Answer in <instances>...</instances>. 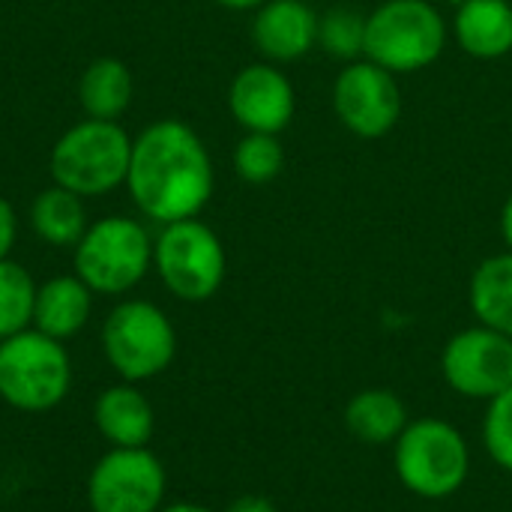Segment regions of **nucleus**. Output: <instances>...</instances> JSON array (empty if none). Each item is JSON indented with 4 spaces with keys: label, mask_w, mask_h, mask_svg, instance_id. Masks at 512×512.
I'll use <instances>...</instances> for the list:
<instances>
[{
    "label": "nucleus",
    "mask_w": 512,
    "mask_h": 512,
    "mask_svg": "<svg viewBox=\"0 0 512 512\" xmlns=\"http://www.w3.org/2000/svg\"><path fill=\"white\" fill-rule=\"evenodd\" d=\"M213 183L210 153L183 120H156L132 141L126 189L147 219L162 225L195 219Z\"/></svg>",
    "instance_id": "1"
},
{
    "label": "nucleus",
    "mask_w": 512,
    "mask_h": 512,
    "mask_svg": "<svg viewBox=\"0 0 512 512\" xmlns=\"http://www.w3.org/2000/svg\"><path fill=\"white\" fill-rule=\"evenodd\" d=\"M393 468L411 495L444 501L468 483L471 450L453 423L441 417H417L393 444Z\"/></svg>",
    "instance_id": "2"
},
{
    "label": "nucleus",
    "mask_w": 512,
    "mask_h": 512,
    "mask_svg": "<svg viewBox=\"0 0 512 512\" xmlns=\"http://www.w3.org/2000/svg\"><path fill=\"white\" fill-rule=\"evenodd\" d=\"M447 48V21L429 0H384L366 15L363 57L393 75L432 66Z\"/></svg>",
    "instance_id": "3"
},
{
    "label": "nucleus",
    "mask_w": 512,
    "mask_h": 512,
    "mask_svg": "<svg viewBox=\"0 0 512 512\" xmlns=\"http://www.w3.org/2000/svg\"><path fill=\"white\" fill-rule=\"evenodd\" d=\"M132 138L117 120H81L69 126L51 150V177L57 186L99 198L126 183Z\"/></svg>",
    "instance_id": "4"
},
{
    "label": "nucleus",
    "mask_w": 512,
    "mask_h": 512,
    "mask_svg": "<svg viewBox=\"0 0 512 512\" xmlns=\"http://www.w3.org/2000/svg\"><path fill=\"white\" fill-rule=\"evenodd\" d=\"M72 390V360L63 342L36 327L0 342V402L24 414L54 411Z\"/></svg>",
    "instance_id": "5"
},
{
    "label": "nucleus",
    "mask_w": 512,
    "mask_h": 512,
    "mask_svg": "<svg viewBox=\"0 0 512 512\" xmlns=\"http://www.w3.org/2000/svg\"><path fill=\"white\" fill-rule=\"evenodd\" d=\"M150 267L153 240L147 228L129 216H105L93 222L75 246V276L93 294H126Z\"/></svg>",
    "instance_id": "6"
},
{
    "label": "nucleus",
    "mask_w": 512,
    "mask_h": 512,
    "mask_svg": "<svg viewBox=\"0 0 512 512\" xmlns=\"http://www.w3.org/2000/svg\"><path fill=\"white\" fill-rule=\"evenodd\" d=\"M102 351L108 366L129 384L162 375L177 357L171 318L150 300L117 303L102 324Z\"/></svg>",
    "instance_id": "7"
},
{
    "label": "nucleus",
    "mask_w": 512,
    "mask_h": 512,
    "mask_svg": "<svg viewBox=\"0 0 512 512\" xmlns=\"http://www.w3.org/2000/svg\"><path fill=\"white\" fill-rule=\"evenodd\" d=\"M153 267L177 300L204 303L222 288L228 258L210 225L201 219H180L162 225L153 240Z\"/></svg>",
    "instance_id": "8"
},
{
    "label": "nucleus",
    "mask_w": 512,
    "mask_h": 512,
    "mask_svg": "<svg viewBox=\"0 0 512 512\" xmlns=\"http://www.w3.org/2000/svg\"><path fill=\"white\" fill-rule=\"evenodd\" d=\"M165 492V465L147 447H111L87 477L93 512H159Z\"/></svg>",
    "instance_id": "9"
},
{
    "label": "nucleus",
    "mask_w": 512,
    "mask_h": 512,
    "mask_svg": "<svg viewBox=\"0 0 512 512\" xmlns=\"http://www.w3.org/2000/svg\"><path fill=\"white\" fill-rule=\"evenodd\" d=\"M441 375L453 393L492 402L512 387V339L483 324L459 330L444 345Z\"/></svg>",
    "instance_id": "10"
},
{
    "label": "nucleus",
    "mask_w": 512,
    "mask_h": 512,
    "mask_svg": "<svg viewBox=\"0 0 512 512\" xmlns=\"http://www.w3.org/2000/svg\"><path fill=\"white\" fill-rule=\"evenodd\" d=\"M333 111L357 138H384L402 114L396 75L366 57L348 63L333 84Z\"/></svg>",
    "instance_id": "11"
},
{
    "label": "nucleus",
    "mask_w": 512,
    "mask_h": 512,
    "mask_svg": "<svg viewBox=\"0 0 512 512\" xmlns=\"http://www.w3.org/2000/svg\"><path fill=\"white\" fill-rule=\"evenodd\" d=\"M228 108L246 132L279 135L294 120L297 93L273 63H249L228 87Z\"/></svg>",
    "instance_id": "12"
},
{
    "label": "nucleus",
    "mask_w": 512,
    "mask_h": 512,
    "mask_svg": "<svg viewBox=\"0 0 512 512\" xmlns=\"http://www.w3.org/2000/svg\"><path fill=\"white\" fill-rule=\"evenodd\" d=\"M252 42L270 63H291L318 45V15L303 0H267L255 9Z\"/></svg>",
    "instance_id": "13"
},
{
    "label": "nucleus",
    "mask_w": 512,
    "mask_h": 512,
    "mask_svg": "<svg viewBox=\"0 0 512 512\" xmlns=\"http://www.w3.org/2000/svg\"><path fill=\"white\" fill-rule=\"evenodd\" d=\"M93 423L111 447H147L156 429V414L147 396L123 381L96 396Z\"/></svg>",
    "instance_id": "14"
},
{
    "label": "nucleus",
    "mask_w": 512,
    "mask_h": 512,
    "mask_svg": "<svg viewBox=\"0 0 512 512\" xmlns=\"http://www.w3.org/2000/svg\"><path fill=\"white\" fill-rule=\"evenodd\" d=\"M93 315V291L78 276H54L36 288L33 327L57 342L78 336Z\"/></svg>",
    "instance_id": "15"
},
{
    "label": "nucleus",
    "mask_w": 512,
    "mask_h": 512,
    "mask_svg": "<svg viewBox=\"0 0 512 512\" xmlns=\"http://www.w3.org/2000/svg\"><path fill=\"white\" fill-rule=\"evenodd\" d=\"M453 36L465 54L477 60H498L512 51L510 0H468L456 9Z\"/></svg>",
    "instance_id": "16"
},
{
    "label": "nucleus",
    "mask_w": 512,
    "mask_h": 512,
    "mask_svg": "<svg viewBox=\"0 0 512 512\" xmlns=\"http://www.w3.org/2000/svg\"><path fill=\"white\" fill-rule=\"evenodd\" d=\"M411 423L408 408L399 393L387 387H369L351 396L345 405V429L369 447H387L396 444V438Z\"/></svg>",
    "instance_id": "17"
},
{
    "label": "nucleus",
    "mask_w": 512,
    "mask_h": 512,
    "mask_svg": "<svg viewBox=\"0 0 512 512\" xmlns=\"http://www.w3.org/2000/svg\"><path fill=\"white\" fill-rule=\"evenodd\" d=\"M471 312L483 327H492L512 339V252L486 258L468 288Z\"/></svg>",
    "instance_id": "18"
},
{
    "label": "nucleus",
    "mask_w": 512,
    "mask_h": 512,
    "mask_svg": "<svg viewBox=\"0 0 512 512\" xmlns=\"http://www.w3.org/2000/svg\"><path fill=\"white\" fill-rule=\"evenodd\" d=\"M30 225H33V234H36L42 243L57 246V249H66V246L75 249L78 240L84 237V231L90 228V225H87L84 198L54 183V186L42 189V192L33 198Z\"/></svg>",
    "instance_id": "19"
},
{
    "label": "nucleus",
    "mask_w": 512,
    "mask_h": 512,
    "mask_svg": "<svg viewBox=\"0 0 512 512\" xmlns=\"http://www.w3.org/2000/svg\"><path fill=\"white\" fill-rule=\"evenodd\" d=\"M132 72L117 57H99L93 60L81 81H78V99L87 117L93 120H117L129 102H132Z\"/></svg>",
    "instance_id": "20"
},
{
    "label": "nucleus",
    "mask_w": 512,
    "mask_h": 512,
    "mask_svg": "<svg viewBox=\"0 0 512 512\" xmlns=\"http://www.w3.org/2000/svg\"><path fill=\"white\" fill-rule=\"evenodd\" d=\"M36 288L39 285L18 261H0V342L33 327Z\"/></svg>",
    "instance_id": "21"
},
{
    "label": "nucleus",
    "mask_w": 512,
    "mask_h": 512,
    "mask_svg": "<svg viewBox=\"0 0 512 512\" xmlns=\"http://www.w3.org/2000/svg\"><path fill=\"white\" fill-rule=\"evenodd\" d=\"M318 45L336 60H360L366 48V15L348 6L327 9L318 18Z\"/></svg>",
    "instance_id": "22"
},
{
    "label": "nucleus",
    "mask_w": 512,
    "mask_h": 512,
    "mask_svg": "<svg viewBox=\"0 0 512 512\" xmlns=\"http://www.w3.org/2000/svg\"><path fill=\"white\" fill-rule=\"evenodd\" d=\"M285 168V150L276 135L267 132H246L234 150V171L240 180L261 186L282 174Z\"/></svg>",
    "instance_id": "23"
},
{
    "label": "nucleus",
    "mask_w": 512,
    "mask_h": 512,
    "mask_svg": "<svg viewBox=\"0 0 512 512\" xmlns=\"http://www.w3.org/2000/svg\"><path fill=\"white\" fill-rule=\"evenodd\" d=\"M486 405L489 408L483 417V447L501 471L512 474V387Z\"/></svg>",
    "instance_id": "24"
},
{
    "label": "nucleus",
    "mask_w": 512,
    "mask_h": 512,
    "mask_svg": "<svg viewBox=\"0 0 512 512\" xmlns=\"http://www.w3.org/2000/svg\"><path fill=\"white\" fill-rule=\"evenodd\" d=\"M15 234H18V219L15 210L6 198H0V261L9 258L12 246H15Z\"/></svg>",
    "instance_id": "25"
},
{
    "label": "nucleus",
    "mask_w": 512,
    "mask_h": 512,
    "mask_svg": "<svg viewBox=\"0 0 512 512\" xmlns=\"http://www.w3.org/2000/svg\"><path fill=\"white\" fill-rule=\"evenodd\" d=\"M225 512H276L273 501L264 498V495H240L237 501L228 504Z\"/></svg>",
    "instance_id": "26"
},
{
    "label": "nucleus",
    "mask_w": 512,
    "mask_h": 512,
    "mask_svg": "<svg viewBox=\"0 0 512 512\" xmlns=\"http://www.w3.org/2000/svg\"><path fill=\"white\" fill-rule=\"evenodd\" d=\"M501 237L512 252V195L504 201V210H501Z\"/></svg>",
    "instance_id": "27"
},
{
    "label": "nucleus",
    "mask_w": 512,
    "mask_h": 512,
    "mask_svg": "<svg viewBox=\"0 0 512 512\" xmlns=\"http://www.w3.org/2000/svg\"><path fill=\"white\" fill-rule=\"evenodd\" d=\"M216 6H225V9H234V12H246V9H258L264 6L267 0H213Z\"/></svg>",
    "instance_id": "28"
},
{
    "label": "nucleus",
    "mask_w": 512,
    "mask_h": 512,
    "mask_svg": "<svg viewBox=\"0 0 512 512\" xmlns=\"http://www.w3.org/2000/svg\"><path fill=\"white\" fill-rule=\"evenodd\" d=\"M159 512H213L210 507H201V504H192V501H177V504H168Z\"/></svg>",
    "instance_id": "29"
},
{
    "label": "nucleus",
    "mask_w": 512,
    "mask_h": 512,
    "mask_svg": "<svg viewBox=\"0 0 512 512\" xmlns=\"http://www.w3.org/2000/svg\"><path fill=\"white\" fill-rule=\"evenodd\" d=\"M444 3H450V6H453V9H459V6H465V3H468V0H444Z\"/></svg>",
    "instance_id": "30"
},
{
    "label": "nucleus",
    "mask_w": 512,
    "mask_h": 512,
    "mask_svg": "<svg viewBox=\"0 0 512 512\" xmlns=\"http://www.w3.org/2000/svg\"><path fill=\"white\" fill-rule=\"evenodd\" d=\"M303 3H315V0H303Z\"/></svg>",
    "instance_id": "31"
},
{
    "label": "nucleus",
    "mask_w": 512,
    "mask_h": 512,
    "mask_svg": "<svg viewBox=\"0 0 512 512\" xmlns=\"http://www.w3.org/2000/svg\"><path fill=\"white\" fill-rule=\"evenodd\" d=\"M510 3H512V0H510Z\"/></svg>",
    "instance_id": "32"
}]
</instances>
